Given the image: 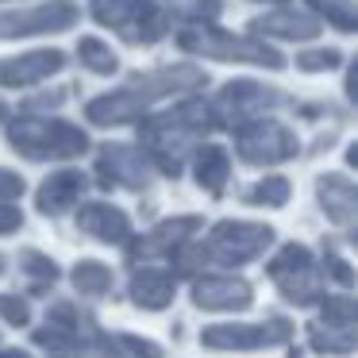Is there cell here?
I'll list each match as a JSON object with an SVG mask.
<instances>
[{"instance_id":"obj_26","label":"cell","mask_w":358,"mask_h":358,"mask_svg":"<svg viewBox=\"0 0 358 358\" xmlns=\"http://www.w3.org/2000/svg\"><path fill=\"white\" fill-rule=\"evenodd\" d=\"M308 8L316 12L320 20H327L331 27H339L343 35L358 31V12H355V0H308Z\"/></svg>"},{"instance_id":"obj_9","label":"cell","mask_w":358,"mask_h":358,"mask_svg":"<svg viewBox=\"0 0 358 358\" xmlns=\"http://www.w3.org/2000/svg\"><path fill=\"white\" fill-rule=\"evenodd\" d=\"M296 150H301L296 135L270 116L247 120V124L235 127V155L247 166H278L296 158Z\"/></svg>"},{"instance_id":"obj_33","label":"cell","mask_w":358,"mask_h":358,"mask_svg":"<svg viewBox=\"0 0 358 358\" xmlns=\"http://www.w3.org/2000/svg\"><path fill=\"white\" fill-rule=\"evenodd\" d=\"M0 316L20 327V324L31 320V308H27V301H20V296H0Z\"/></svg>"},{"instance_id":"obj_15","label":"cell","mask_w":358,"mask_h":358,"mask_svg":"<svg viewBox=\"0 0 358 358\" xmlns=\"http://www.w3.org/2000/svg\"><path fill=\"white\" fill-rule=\"evenodd\" d=\"M193 304L204 312H243L255 304V293L243 278L231 273H208L193 281Z\"/></svg>"},{"instance_id":"obj_17","label":"cell","mask_w":358,"mask_h":358,"mask_svg":"<svg viewBox=\"0 0 358 358\" xmlns=\"http://www.w3.org/2000/svg\"><path fill=\"white\" fill-rule=\"evenodd\" d=\"M66 66L62 50H31V55H20L0 62V85L4 89H27V85H39L47 81L50 73H58Z\"/></svg>"},{"instance_id":"obj_28","label":"cell","mask_w":358,"mask_h":358,"mask_svg":"<svg viewBox=\"0 0 358 358\" xmlns=\"http://www.w3.org/2000/svg\"><path fill=\"white\" fill-rule=\"evenodd\" d=\"M247 204H258V208H281L289 201V181L285 178H262L258 185H250L243 193Z\"/></svg>"},{"instance_id":"obj_29","label":"cell","mask_w":358,"mask_h":358,"mask_svg":"<svg viewBox=\"0 0 358 358\" xmlns=\"http://www.w3.org/2000/svg\"><path fill=\"white\" fill-rule=\"evenodd\" d=\"M78 58L89 66L93 73H101V78H108V73H116L120 58L112 55V47H104L101 39H81L78 43Z\"/></svg>"},{"instance_id":"obj_30","label":"cell","mask_w":358,"mask_h":358,"mask_svg":"<svg viewBox=\"0 0 358 358\" xmlns=\"http://www.w3.org/2000/svg\"><path fill=\"white\" fill-rule=\"evenodd\" d=\"M320 324H327V327H355V324H358V304H355V296H350V293L331 296V301L324 304V316H320Z\"/></svg>"},{"instance_id":"obj_7","label":"cell","mask_w":358,"mask_h":358,"mask_svg":"<svg viewBox=\"0 0 358 358\" xmlns=\"http://www.w3.org/2000/svg\"><path fill=\"white\" fill-rule=\"evenodd\" d=\"M266 273L273 278L278 293L285 296L289 304H296V308H312V304L324 301V281H320L316 258H312V250L301 247V243H285V247L266 262Z\"/></svg>"},{"instance_id":"obj_20","label":"cell","mask_w":358,"mask_h":358,"mask_svg":"<svg viewBox=\"0 0 358 358\" xmlns=\"http://www.w3.org/2000/svg\"><path fill=\"white\" fill-rule=\"evenodd\" d=\"M85 185H89V181H85V173H81V170H58V173H50V178L39 185L35 204H39L43 216H62V212H70L73 204L81 201Z\"/></svg>"},{"instance_id":"obj_10","label":"cell","mask_w":358,"mask_h":358,"mask_svg":"<svg viewBox=\"0 0 358 358\" xmlns=\"http://www.w3.org/2000/svg\"><path fill=\"white\" fill-rule=\"evenodd\" d=\"M285 104V96H281V89H270V85H258V81H227L224 89H220V96L212 101V116H216V127H239L247 124V120H258L266 116V112L281 108Z\"/></svg>"},{"instance_id":"obj_19","label":"cell","mask_w":358,"mask_h":358,"mask_svg":"<svg viewBox=\"0 0 358 358\" xmlns=\"http://www.w3.org/2000/svg\"><path fill=\"white\" fill-rule=\"evenodd\" d=\"M173 289H178V278H173V273L166 270V266L147 262V266H135L127 293H131V301L139 304V308H147V312H162V308H170Z\"/></svg>"},{"instance_id":"obj_25","label":"cell","mask_w":358,"mask_h":358,"mask_svg":"<svg viewBox=\"0 0 358 358\" xmlns=\"http://www.w3.org/2000/svg\"><path fill=\"white\" fill-rule=\"evenodd\" d=\"M20 270L27 273V285H31V293H47V289L58 281L55 258H47L43 250H24V255H20Z\"/></svg>"},{"instance_id":"obj_22","label":"cell","mask_w":358,"mask_h":358,"mask_svg":"<svg viewBox=\"0 0 358 358\" xmlns=\"http://www.w3.org/2000/svg\"><path fill=\"white\" fill-rule=\"evenodd\" d=\"M193 155H196V166H193L196 185L208 189L212 196H220L224 185H227V178H231V158H227V150L208 143V147H196Z\"/></svg>"},{"instance_id":"obj_5","label":"cell","mask_w":358,"mask_h":358,"mask_svg":"<svg viewBox=\"0 0 358 358\" xmlns=\"http://www.w3.org/2000/svg\"><path fill=\"white\" fill-rule=\"evenodd\" d=\"M178 47L185 55L220 58V62H247V66H266V70H285L281 50L266 47L262 39H243V35L220 31L212 24H193L185 31H178Z\"/></svg>"},{"instance_id":"obj_31","label":"cell","mask_w":358,"mask_h":358,"mask_svg":"<svg viewBox=\"0 0 358 358\" xmlns=\"http://www.w3.org/2000/svg\"><path fill=\"white\" fill-rule=\"evenodd\" d=\"M339 66H343V55L331 47L301 50V55H296V70H304V73H324V70H339Z\"/></svg>"},{"instance_id":"obj_16","label":"cell","mask_w":358,"mask_h":358,"mask_svg":"<svg viewBox=\"0 0 358 358\" xmlns=\"http://www.w3.org/2000/svg\"><path fill=\"white\" fill-rule=\"evenodd\" d=\"M78 227L96 243H112V247H124L131 239V220H127L124 208L104 201H89L78 208Z\"/></svg>"},{"instance_id":"obj_13","label":"cell","mask_w":358,"mask_h":358,"mask_svg":"<svg viewBox=\"0 0 358 358\" xmlns=\"http://www.w3.org/2000/svg\"><path fill=\"white\" fill-rule=\"evenodd\" d=\"M155 170H150L147 155L139 147H124V143H108L96 155V181L101 189H147Z\"/></svg>"},{"instance_id":"obj_37","label":"cell","mask_w":358,"mask_h":358,"mask_svg":"<svg viewBox=\"0 0 358 358\" xmlns=\"http://www.w3.org/2000/svg\"><path fill=\"white\" fill-rule=\"evenodd\" d=\"M0 358H31L27 350H0Z\"/></svg>"},{"instance_id":"obj_18","label":"cell","mask_w":358,"mask_h":358,"mask_svg":"<svg viewBox=\"0 0 358 358\" xmlns=\"http://www.w3.org/2000/svg\"><path fill=\"white\" fill-rule=\"evenodd\" d=\"M250 31L262 39H285V43H308L320 35V20L296 8H273L266 16L250 20Z\"/></svg>"},{"instance_id":"obj_24","label":"cell","mask_w":358,"mask_h":358,"mask_svg":"<svg viewBox=\"0 0 358 358\" xmlns=\"http://www.w3.org/2000/svg\"><path fill=\"white\" fill-rule=\"evenodd\" d=\"M70 278H73V289L85 293V296H101L112 289V270L104 262H96V258H81Z\"/></svg>"},{"instance_id":"obj_23","label":"cell","mask_w":358,"mask_h":358,"mask_svg":"<svg viewBox=\"0 0 358 358\" xmlns=\"http://www.w3.org/2000/svg\"><path fill=\"white\" fill-rule=\"evenodd\" d=\"M308 347L316 355H350L355 350V327H327V324H308Z\"/></svg>"},{"instance_id":"obj_36","label":"cell","mask_w":358,"mask_h":358,"mask_svg":"<svg viewBox=\"0 0 358 358\" xmlns=\"http://www.w3.org/2000/svg\"><path fill=\"white\" fill-rule=\"evenodd\" d=\"M62 101H66V89H58V93H50V96H35V101H27L24 108H27V112H39V108H58Z\"/></svg>"},{"instance_id":"obj_39","label":"cell","mask_w":358,"mask_h":358,"mask_svg":"<svg viewBox=\"0 0 358 358\" xmlns=\"http://www.w3.org/2000/svg\"><path fill=\"white\" fill-rule=\"evenodd\" d=\"M0 273H4V255H0Z\"/></svg>"},{"instance_id":"obj_8","label":"cell","mask_w":358,"mask_h":358,"mask_svg":"<svg viewBox=\"0 0 358 358\" xmlns=\"http://www.w3.org/2000/svg\"><path fill=\"white\" fill-rule=\"evenodd\" d=\"M273 243V227L247 220H220L204 239V255L212 266H247Z\"/></svg>"},{"instance_id":"obj_34","label":"cell","mask_w":358,"mask_h":358,"mask_svg":"<svg viewBox=\"0 0 358 358\" xmlns=\"http://www.w3.org/2000/svg\"><path fill=\"white\" fill-rule=\"evenodd\" d=\"M20 224H24V212H20L12 201H0V235L20 231Z\"/></svg>"},{"instance_id":"obj_38","label":"cell","mask_w":358,"mask_h":358,"mask_svg":"<svg viewBox=\"0 0 358 358\" xmlns=\"http://www.w3.org/2000/svg\"><path fill=\"white\" fill-rule=\"evenodd\" d=\"M4 120H8V104L0 101V124H4Z\"/></svg>"},{"instance_id":"obj_1","label":"cell","mask_w":358,"mask_h":358,"mask_svg":"<svg viewBox=\"0 0 358 358\" xmlns=\"http://www.w3.org/2000/svg\"><path fill=\"white\" fill-rule=\"evenodd\" d=\"M35 343L43 350H50L47 358H158L162 355L155 343L139 339V335H108L73 301H58L47 312L43 327H35Z\"/></svg>"},{"instance_id":"obj_35","label":"cell","mask_w":358,"mask_h":358,"mask_svg":"<svg viewBox=\"0 0 358 358\" xmlns=\"http://www.w3.org/2000/svg\"><path fill=\"white\" fill-rule=\"evenodd\" d=\"M24 193V178L12 170H0V201H12V196Z\"/></svg>"},{"instance_id":"obj_14","label":"cell","mask_w":358,"mask_h":358,"mask_svg":"<svg viewBox=\"0 0 358 358\" xmlns=\"http://www.w3.org/2000/svg\"><path fill=\"white\" fill-rule=\"evenodd\" d=\"M201 231V216H178V220H166L158 224L155 231H147L143 239H127V262L131 266H147L155 258H170L181 243H189L193 235Z\"/></svg>"},{"instance_id":"obj_12","label":"cell","mask_w":358,"mask_h":358,"mask_svg":"<svg viewBox=\"0 0 358 358\" xmlns=\"http://www.w3.org/2000/svg\"><path fill=\"white\" fill-rule=\"evenodd\" d=\"M293 339V324L281 316L258 320V324H212L201 331L204 347L216 350H258V347H281Z\"/></svg>"},{"instance_id":"obj_11","label":"cell","mask_w":358,"mask_h":358,"mask_svg":"<svg viewBox=\"0 0 358 358\" xmlns=\"http://www.w3.org/2000/svg\"><path fill=\"white\" fill-rule=\"evenodd\" d=\"M78 24V4L70 0H47L35 8L0 12V39H31V35H58Z\"/></svg>"},{"instance_id":"obj_21","label":"cell","mask_w":358,"mask_h":358,"mask_svg":"<svg viewBox=\"0 0 358 358\" xmlns=\"http://www.w3.org/2000/svg\"><path fill=\"white\" fill-rule=\"evenodd\" d=\"M316 196H320V208L327 212V220L339 227H355V212H358V189L350 185V178L343 173H324L316 181Z\"/></svg>"},{"instance_id":"obj_27","label":"cell","mask_w":358,"mask_h":358,"mask_svg":"<svg viewBox=\"0 0 358 358\" xmlns=\"http://www.w3.org/2000/svg\"><path fill=\"white\" fill-rule=\"evenodd\" d=\"M166 8H170L181 24L193 27V24H212V20H220L224 0H166Z\"/></svg>"},{"instance_id":"obj_3","label":"cell","mask_w":358,"mask_h":358,"mask_svg":"<svg viewBox=\"0 0 358 358\" xmlns=\"http://www.w3.org/2000/svg\"><path fill=\"white\" fill-rule=\"evenodd\" d=\"M208 78L196 66H166V70H150V73H135L124 89L116 93H104L96 101H89L85 120L96 127H120V124H135V120L147 116L150 104H158L162 96L173 93H193V89H204Z\"/></svg>"},{"instance_id":"obj_2","label":"cell","mask_w":358,"mask_h":358,"mask_svg":"<svg viewBox=\"0 0 358 358\" xmlns=\"http://www.w3.org/2000/svg\"><path fill=\"white\" fill-rule=\"evenodd\" d=\"M208 131H216V116H212L208 101H181L178 108L158 112V116H143L139 124V150L147 155L150 170L178 178L185 170V158L196 150V143Z\"/></svg>"},{"instance_id":"obj_6","label":"cell","mask_w":358,"mask_h":358,"mask_svg":"<svg viewBox=\"0 0 358 358\" xmlns=\"http://www.w3.org/2000/svg\"><path fill=\"white\" fill-rule=\"evenodd\" d=\"M89 12L101 27H112L131 47H155L170 31L166 8L158 0H89Z\"/></svg>"},{"instance_id":"obj_32","label":"cell","mask_w":358,"mask_h":358,"mask_svg":"<svg viewBox=\"0 0 358 358\" xmlns=\"http://www.w3.org/2000/svg\"><path fill=\"white\" fill-rule=\"evenodd\" d=\"M324 270L331 273V278L339 281L343 289H350V285H355V270H350V266H347V258H339L335 250H327V255H324Z\"/></svg>"},{"instance_id":"obj_4","label":"cell","mask_w":358,"mask_h":358,"mask_svg":"<svg viewBox=\"0 0 358 358\" xmlns=\"http://www.w3.org/2000/svg\"><path fill=\"white\" fill-rule=\"evenodd\" d=\"M8 143L31 162H50V158H78L89 150V135L78 124L66 120H43V116H20L8 124Z\"/></svg>"}]
</instances>
